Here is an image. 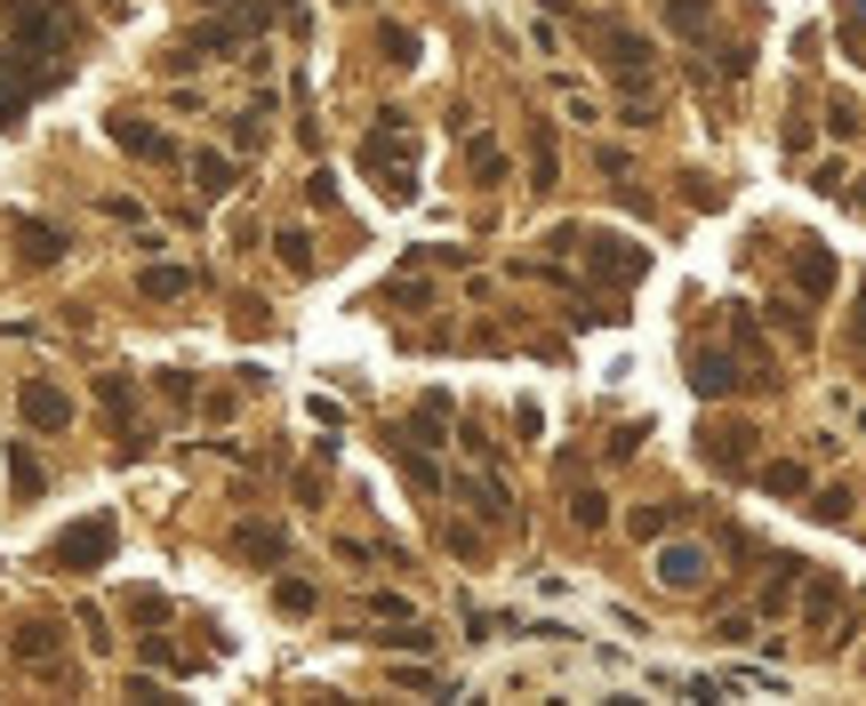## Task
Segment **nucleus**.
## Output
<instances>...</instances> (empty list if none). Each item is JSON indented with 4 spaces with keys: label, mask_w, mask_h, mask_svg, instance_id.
Returning a JSON list of instances; mask_svg holds the SVG:
<instances>
[{
    "label": "nucleus",
    "mask_w": 866,
    "mask_h": 706,
    "mask_svg": "<svg viewBox=\"0 0 866 706\" xmlns=\"http://www.w3.org/2000/svg\"><path fill=\"white\" fill-rule=\"evenodd\" d=\"M113 562V514H89V522H73V530H57L49 538V570H105Z\"/></svg>",
    "instance_id": "1"
},
{
    "label": "nucleus",
    "mask_w": 866,
    "mask_h": 706,
    "mask_svg": "<svg viewBox=\"0 0 866 706\" xmlns=\"http://www.w3.org/2000/svg\"><path fill=\"white\" fill-rule=\"evenodd\" d=\"M658 579H666L674 594H699V586L714 579V554L690 546V538H682V546H658Z\"/></svg>",
    "instance_id": "2"
},
{
    "label": "nucleus",
    "mask_w": 866,
    "mask_h": 706,
    "mask_svg": "<svg viewBox=\"0 0 866 706\" xmlns=\"http://www.w3.org/2000/svg\"><path fill=\"white\" fill-rule=\"evenodd\" d=\"M17 418H24L32 433H64V426H73V401H64L49 378H32V386L17 393Z\"/></svg>",
    "instance_id": "3"
},
{
    "label": "nucleus",
    "mask_w": 866,
    "mask_h": 706,
    "mask_svg": "<svg viewBox=\"0 0 866 706\" xmlns=\"http://www.w3.org/2000/svg\"><path fill=\"white\" fill-rule=\"evenodd\" d=\"M113 145H121V153H136V161H177V145H169L161 129H145L136 113H113Z\"/></svg>",
    "instance_id": "4"
},
{
    "label": "nucleus",
    "mask_w": 866,
    "mask_h": 706,
    "mask_svg": "<svg viewBox=\"0 0 866 706\" xmlns=\"http://www.w3.org/2000/svg\"><path fill=\"white\" fill-rule=\"evenodd\" d=\"M9 651H17L24 666H41V675H57V626H49V618H24V626L9 634Z\"/></svg>",
    "instance_id": "5"
},
{
    "label": "nucleus",
    "mask_w": 866,
    "mask_h": 706,
    "mask_svg": "<svg viewBox=\"0 0 866 706\" xmlns=\"http://www.w3.org/2000/svg\"><path fill=\"white\" fill-rule=\"evenodd\" d=\"M233 554H241V562H265V570H273V562L289 554V538L273 530V522H241V530H233Z\"/></svg>",
    "instance_id": "6"
},
{
    "label": "nucleus",
    "mask_w": 866,
    "mask_h": 706,
    "mask_svg": "<svg viewBox=\"0 0 866 706\" xmlns=\"http://www.w3.org/2000/svg\"><path fill=\"white\" fill-rule=\"evenodd\" d=\"M17 242H24V265H57L64 257V233L41 225V217H17Z\"/></svg>",
    "instance_id": "7"
},
{
    "label": "nucleus",
    "mask_w": 866,
    "mask_h": 706,
    "mask_svg": "<svg viewBox=\"0 0 866 706\" xmlns=\"http://www.w3.org/2000/svg\"><path fill=\"white\" fill-rule=\"evenodd\" d=\"M9 490H17V498H41V490H49V474H41V458H32L24 442L9 450Z\"/></svg>",
    "instance_id": "8"
},
{
    "label": "nucleus",
    "mask_w": 866,
    "mask_h": 706,
    "mask_svg": "<svg viewBox=\"0 0 866 706\" xmlns=\"http://www.w3.org/2000/svg\"><path fill=\"white\" fill-rule=\"evenodd\" d=\"M273 249H282L289 274H314V233H305V225H282V233H273Z\"/></svg>",
    "instance_id": "9"
},
{
    "label": "nucleus",
    "mask_w": 866,
    "mask_h": 706,
    "mask_svg": "<svg viewBox=\"0 0 866 706\" xmlns=\"http://www.w3.org/2000/svg\"><path fill=\"white\" fill-rule=\"evenodd\" d=\"M136 289H145V297H185L193 274H185V265H145V274H136Z\"/></svg>",
    "instance_id": "10"
},
{
    "label": "nucleus",
    "mask_w": 866,
    "mask_h": 706,
    "mask_svg": "<svg viewBox=\"0 0 866 706\" xmlns=\"http://www.w3.org/2000/svg\"><path fill=\"white\" fill-rule=\"evenodd\" d=\"M193 185L210 193V201H217V193H233V161H225V153H193Z\"/></svg>",
    "instance_id": "11"
},
{
    "label": "nucleus",
    "mask_w": 866,
    "mask_h": 706,
    "mask_svg": "<svg viewBox=\"0 0 866 706\" xmlns=\"http://www.w3.org/2000/svg\"><path fill=\"white\" fill-rule=\"evenodd\" d=\"M794 274H803V289H811V297H818V289H835V257H826V249H818V242H811V249H803V257H794Z\"/></svg>",
    "instance_id": "12"
},
{
    "label": "nucleus",
    "mask_w": 866,
    "mask_h": 706,
    "mask_svg": "<svg viewBox=\"0 0 866 706\" xmlns=\"http://www.w3.org/2000/svg\"><path fill=\"white\" fill-rule=\"evenodd\" d=\"M746 450H754V433H738V426H714V433H706V458H714V465H738Z\"/></svg>",
    "instance_id": "13"
},
{
    "label": "nucleus",
    "mask_w": 866,
    "mask_h": 706,
    "mask_svg": "<svg viewBox=\"0 0 866 706\" xmlns=\"http://www.w3.org/2000/svg\"><path fill=\"white\" fill-rule=\"evenodd\" d=\"M731 386H738V369L722 354H699V393H731Z\"/></svg>",
    "instance_id": "14"
},
{
    "label": "nucleus",
    "mask_w": 866,
    "mask_h": 706,
    "mask_svg": "<svg viewBox=\"0 0 866 706\" xmlns=\"http://www.w3.org/2000/svg\"><path fill=\"white\" fill-rule=\"evenodd\" d=\"M273 611L305 618V611H314V586H305V579H282V586H273Z\"/></svg>",
    "instance_id": "15"
},
{
    "label": "nucleus",
    "mask_w": 866,
    "mask_h": 706,
    "mask_svg": "<svg viewBox=\"0 0 866 706\" xmlns=\"http://www.w3.org/2000/svg\"><path fill=\"white\" fill-rule=\"evenodd\" d=\"M458 490L473 498V514H498V522H513V514H506V490H498V482H458Z\"/></svg>",
    "instance_id": "16"
},
{
    "label": "nucleus",
    "mask_w": 866,
    "mask_h": 706,
    "mask_svg": "<svg viewBox=\"0 0 866 706\" xmlns=\"http://www.w3.org/2000/svg\"><path fill=\"white\" fill-rule=\"evenodd\" d=\"M762 490H778V498H794V490H811V474H803V465H771V474H762Z\"/></svg>",
    "instance_id": "17"
},
{
    "label": "nucleus",
    "mask_w": 866,
    "mask_h": 706,
    "mask_svg": "<svg viewBox=\"0 0 866 706\" xmlns=\"http://www.w3.org/2000/svg\"><path fill=\"white\" fill-rule=\"evenodd\" d=\"M129 618H136V626H161L169 602H161V594H129Z\"/></svg>",
    "instance_id": "18"
},
{
    "label": "nucleus",
    "mask_w": 866,
    "mask_h": 706,
    "mask_svg": "<svg viewBox=\"0 0 866 706\" xmlns=\"http://www.w3.org/2000/svg\"><path fill=\"white\" fill-rule=\"evenodd\" d=\"M811 514H818V522H850V490H818Z\"/></svg>",
    "instance_id": "19"
},
{
    "label": "nucleus",
    "mask_w": 866,
    "mask_h": 706,
    "mask_svg": "<svg viewBox=\"0 0 866 706\" xmlns=\"http://www.w3.org/2000/svg\"><path fill=\"white\" fill-rule=\"evenodd\" d=\"M466 170H473V177H498L506 161H498V145H473V153H466Z\"/></svg>",
    "instance_id": "20"
},
{
    "label": "nucleus",
    "mask_w": 866,
    "mask_h": 706,
    "mask_svg": "<svg viewBox=\"0 0 866 706\" xmlns=\"http://www.w3.org/2000/svg\"><path fill=\"white\" fill-rule=\"evenodd\" d=\"M570 514H578L585 530H594V522H602V490H578V498H570Z\"/></svg>",
    "instance_id": "21"
},
{
    "label": "nucleus",
    "mask_w": 866,
    "mask_h": 706,
    "mask_svg": "<svg viewBox=\"0 0 866 706\" xmlns=\"http://www.w3.org/2000/svg\"><path fill=\"white\" fill-rule=\"evenodd\" d=\"M850 17H858V24H866V0H850Z\"/></svg>",
    "instance_id": "22"
},
{
    "label": "nucleus",
    "mask_w": 866,
    "mask_h": 706,
    "mask_svg": "<svg viewBox=\"0 0 866 706\" xmlns=\"http://www.w3.org/2000/svg\"><path fill=\"white\" fill-rule=\"evenodd\" d=\"M858 209H866V193H858Z\"/></svg>",
    "instance_id": "23"
}]
</instances>
